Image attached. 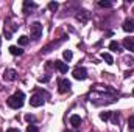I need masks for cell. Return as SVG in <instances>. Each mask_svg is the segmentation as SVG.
<instances>
[{"mask_svg": "<svg viewBox=\"0 0 134 132\" xmlns=\"http://www.w3.org/2000/svg\"><path fill=\"white\" fill-rule=\"evenodd\" d=\"M81 117L80 115H72L70 117V124H72V128H80V124H81Z\"/></svg>", "mask_w": 134, "mask_h": 132, "instance_id": "cell-13", "label": "cell"}, {"mask_svg": "<svg viewBox=\"0 0 134 132\" xmlns=\"http://www.w3.org/2000/svg\"><path fill=\"white\" fill-rule=\"evenodd\" d=\"M58 6H59V5H58L56 2H50V3H48V9H50V11H56Z\"/></svg>", "mask_w": 134, "mask_h": 132, "instance_id": "cell-24", "label": "cell"}, {"mask_svg": "<svg viewBox=\"0 0 134 132\" xmlns=\"http://www.w3.org/2000/svg\"><path fill=\"white\" fill-rule=\"evenodd\" d=\"M9 53L14 55V56H20V55L24 53V50H20V48L16 47V45H11V47H9Z\"/></svg>", "mask_w": 134, "mask_h": 132, "instance_id": "cell-15", "label": "cell"}, {"mask_svg": "<svg viewBox=\"0 0 134 132\" xmlns=\"http://www.w3.org/2000/svg\"><path fill=\"white\" fill-rule=\"evenodd\" d=\"M89 101L95 106H101V104H111V103H115L117 101V97L115 93L108 89L104 86V89H100V86H97L94 89V92L89 93Z\"/></svg>", "mask_w": 134, "mask_h": 132, "instance_id": "cell-1", "label": "cell"}, {"mask_svg": "<svg viewBox=\"0 0 134 132\" xmlns=\"http://www.w3.org/2000/svg\"><path fill=\"white\" fill-rule=\"evenodd\" d=\"M45 103V99H44V97L41 95V93H36V95H33L31 98H30V104L33 106V107H39V106H42Z\"/></svg>", "mask_w": 134, "mask_h": 132, "instance_id": "cell-7", "label": "cell"}, {"mask_svg": "<svg viewBox=\"0 0 134 132\" xmlns=\"http://www.w3.org/2000/svg\"><path fill=\"white\" fill-rule=\"evenodd\" d=\"M30 36L33 40H39L42 36V23L41 22H33L30 25Z\"/></svg>", "mask_w": 134, "mask_h": 132, "instance_id": "cell-4", "label": "cell"}, {"mask_svg": "<svg viewBox=\"0 0 134 132\" xmlns=\"http://www.w3.org/2000/svg\"><path fill=\"white\" fill-rule=\"evenodd\" d=\"M76 19L80 20V22H83V23H86L87 22V19H89V13L87 11H78V14H76Z\"/></svg>", "mask_w": 134, "mask_h": 132, "instance_id": "cell-14", "label": "cell"}, {"mask_svg": "<svg viewBox=\"0 0 134 132\" xmlns=\"http://www.w3.org/2000/svg\"><path fill=\"white\" fill-rule=\"evenodd\" d=\"M123 47L130 51H134V37H125L123 39Z\"/></svg>", "mask_w": 134, "mask_h": 132, "instance_id": "cell-12", "label": "cell"}, {"mask_svg": "<svg viewBox=\"0 0 134 132\" xmlns=\"http://www.w3.org/2000/svg\"><path fill=\"white\" fill-rule=\"evenodd\" d=\"M111 115H112L111 112H101V113H100V118L103 120V121H108V120L111 118Z\"/></svg>", "mask_w": 134, "mask_h": 132, "instance_id": "cell-21", "label": "cell"}, {"mask_svg": "<svg viewBox=\"0 0 134 132\" xmlns=\"http://www.w3.org/2000/svg\"><path fill=\"white\" fill-rule=\"evenodd\" d=\"M72 56H73V55H72V51H70V50H66V51H64V53H63V58H64V59H66L67 62H69V61H70V59H72Z\"/></svg>", "mask_w": 134, "mask_h": 132, "instance_id": "cell-22", "label": "cell"}, {"mask_svg": "<svg viewBox=\"0 0 134 132\" xmlns=\"http://www.w3.org/2000/svg\"><path fill=\"white\" fill-rule=\"evenodd\" d=\"M58 86H59V93H67V92H70V87H72V84H70V81L69 79H59L58 81Z\"/></svg>", "mask_w": 134, "mask_h": 132, "instance_id": "cell-6", "label": "cell"}, {"mask_svg": "<svg viewBox=\"0 0 134 132\" xmlns=\"http://www.w3.org/2000/svg\"><path fill=\"white\" fill-rule=\"evenodd\" d=\"M24 118H25V121H27V123H31V124H34V123H36V117H34V115H31V113H27Z\"/></svg>", "mask_w": 134, "mask_h": 132, "instance_id": "cell-19", "label": "cell"}, {"mask_svg": "<svg viewBox=\"0 0 134 132\" xmlns=\"http://www.w3.org/2000/svg\"><path fill=\"white\" fill-rule=\"evenodd\" d=\"M3 79L5 81H16L17 79V71L14 68H8L5 71V75H3Z\"/></svg>", "mask_w": 134, "mask_h": 132, "instance_id": "cell-8", "label": "cell"}, {"mask_svg": "<svg viewBox=\"0 0 134 132\" xmlns=\"http://www.w3.org/2000/svg\"><path fill=\"white\" fill-rule=\"evenodd\" d=\"M25 132H39V129H37V126H34V124H30L28 128H27V131Z\"/></svg>", "mask_w": 134, "mask_h": 132, "instance_id": "cell-25", "label": "cell"}, {"mask_svg": "<svg viewBox=\"0 0 134 132\" xmlns=\"http://www.w3.org/2000/svg\"><path fill=\"white\" fill-rule=\"evenodd\" d=\"M6 132H20L19 129H14V128H11V129H8Z\"/></svg>", "mask_w": 134, "mask_h": 132, "instance_id": "cell-27", "label": "cell"}, {"mask_svg": "<svg viewBox=\"0 0 134 132\" xmlns=\"http://www.w3.org/2000/svg\"><path fill=\"white\" fill-rule=\"evenodd\" d=\"M19 27L16 23L11 22V19H6L5 20V27H3V34H5V39H13V33L17 30Z\"/></svg>", "mask_w": 134, "mask_h": 132, "instance_id": "cell-3", "label": "cell"}, {"mask_svg": "<svg viewBox=\"0 0 134 132\" xmlns=\"http://www.w3.org/2000/svg\"><path fill=\"white\" fill-rule=\"evenodd\" d=\"M98 5H100L101 8H111V6H112V2H108V0H100V2H98Z\"/></svg>", "mask_w": 134, "mask_h": 132, "instance_id": "cell-20", "label": "cell"}, {"mask_svg": "<svg viewBox=\"0 0 134 132\" xmlns=\"http://www.w3.org/2000/svg\"><path fill=\"white\" fill-rule=\"evenodd\" d=\"M128 129L130 131H134V115H131L128 118Z\"/></svg>", "mask_w": 134, "mask_h": 132, "instance_id": "cell-23", "label": "cell"}, {"mask_svg": "<svg viewBox=\"0 0 134 132\" xmlns=\"http://www.w3.org/2000/svg\"><path fill=\"white\" fill-rule=\"evenodd\" d=\"M109 50H112V51H122V50H120V44L115 42V40L109 42Z\"/></svg>", "mask_w": 134, "mask_h": 132, "instance_id": "cell-17", "label": "cell"}, {"mask_svg": "<svg viewBox=\"0 0 134 132\" xmlns=\"http://www.w3.org/2000/svg\"><path fill=\"white\" fill-rule=\"evenodd\" d=\"M36 8H37V5L34 2H30V0H25L24 2V13L25 14H31Z\"/></svg>", "mask_w": 134, "mask_h": 132, "instance_id": "cell-9", "label": "cell"}, {"mask_svg": "<svg viewBox=\"0 0 134 132\" xmlns=\"http://www.w3.org/2000/svg\"><path fill=\"white\" fill-rule=\"evenodd\" d=\"M24 103H25V95H24V92H16L14 95H11L9 98H8V106L11 107V109H20L22 106H24Z\"/></svg>", "mask_w": 134, "mask_h": 132, "instance_id": "cell-2", "label": "cell"}, {"mask_svg": "<svg viewBox=\"0 0 134 132\" xmlns=\"http://www.w3.org/2000/svg\"><path fill=\"white\" fill-rule=\"evenodd\" d=\"M53 65H55V68H58L61 73H67V70H69V65L66 62H63V61H55Z\"/></svg>", "mask_w": 134, "mask_h": 132, "instance_id": "cell-11", "label": "cell"}, {"mask_svg": "<svg viewBox=\"0 0 134 132\" xmlns=\"http://www.w3.org/2000/svg\"><path fill=\"white\" fill-rule=\"evenodd\" d=\"M101 59L106 61V64H109V65L114 64V59H112V56H111L109 53H101Z\"/></svg>", "mask_w": 134, "mask_h": 132, "instance_id": "cell-16", "label": "cell"}, {"mask_svg": "<svg viewBox=\"0 0 134 132\" xmlns=\"http://www.w3.org/2000/svg\"><path fill=\"white\" fill-rule=\"evenodd\" d=\"M123 30L126 33H134V19H126L123 22Z\"/></svg>", "mask_w": 134, "mask_h": 132, "instance_id": "cell-10", "label": "cell"}, {"mask_svg": "<svg viewBox=\"0 0 134 132\" xmlns=\"http://www.w3.org/2000/svg\"><path fill=\"white\" fill-rule=\"evenodd\" d=\"M73 78L78 79V81H84L87 78V71L84 67H75L73 68Z\"/></svg>", "mask_w": 134, "mask_h": 132, "instance_id": "cell-5", "label": "cell"}, {"mask_svg": "<svg viewBox=\"0 0 134 132\" xmlns=\"http://www.w3.org/2000/svg\"><path fill=\"white\" fill-rule=\"evenodd\" d=\"M17 42H19V45H20V47H24V45H27V44H28V42H30V39H28V37H27V36H20V37H19V40H17Z\"/></svg>", "mask_w": 134, "mask_h": 132, "instance_id": "cell-18", "label": "cell"}, {"mask_svg": "<svg viewBox=\"0 0 134 132\" xmlns=\"http://www.w3.org/2000/svg\"><path fill=\"white\" fill-rule=\"evenodd\" d=\"M48 79H50V78H48V76H44V78H39V79H37V81H39V82H47V81H48Z\"/></svg>", "mask_w": 134, "mask_h": 132, "instance_id": "cell-26", "label": "cell"}]
</instances>
